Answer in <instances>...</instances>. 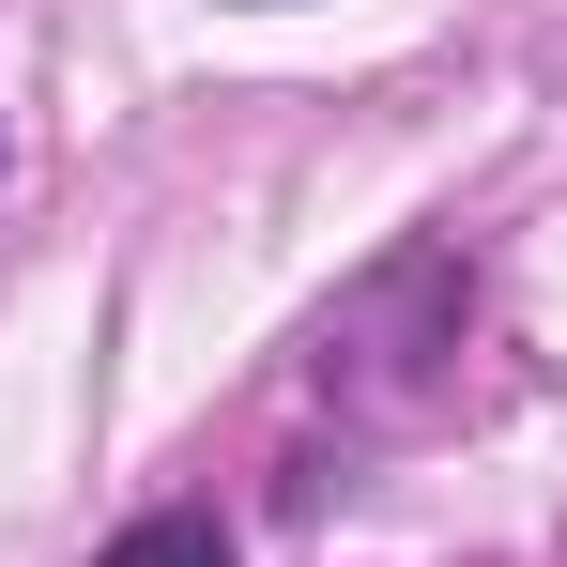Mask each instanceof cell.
I'll return each mask as SVG.
<instances>
[{"instance_id":"obj_1","label":"cell","mask_w":567,"mask_h":567,"mask_svg":"<svg viewBox=\"0 0 567 567\" xmlns=\"http://www.w3.org/2000/svg\"><path fill=\"white\" fill-rule=\"evenodd\" d=\"M93 567H230V522H215V506H154V522H123Z\"/></svg>"}]
</instances>
